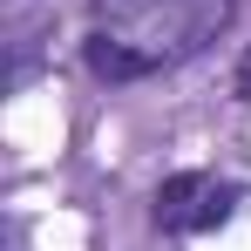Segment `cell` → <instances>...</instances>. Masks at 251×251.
<instances>
[{
  "instance_id": "cell-1",
  "label": "cell",
  "mask_w": 251,
  "mask_h": 251,
  "mask_svg": "<svg viewBox=\"0 0 251 251\" xmlns=\"http://www.w3.org/2000/svg\"><path fill=\"white\" fill-rule=\"evenodd\" d=\"M224 21H231V0H170V7H156V14H150V27H156V34H170V41H163L170 61H176V54H197V48H204Z\"/></svg>"
},
{
  "instance_id": "cell-2",
  "label": "cell",
  "mask_w": 251,
  "mask_h": 251,
  "mask_svg": "<svg viewBox=\"0 0 251 251\" xmlns=\"http://www.w3.org/2000/svg\"><path fill=\"white\" fill-rule=\"evenodd\" d=\"M82 61H88V75L95 82H143V75H156L163 68V54L156 48H136V41H123V34H88L82 41Z\"/></svg>"
},
{
  "instance_id": "cell-3",
  "label": "cell",
  "mask_w": 251,
  "mask_h": 251,
  "mask_svg": "<svg viewBox=\"0 0 251 251\" xmlns=\"http://www.w3.org/2000/svg\"><path fill=\"white\" fill-rule=\"evenodd\" d=\"M210 190H217L210 170H176V176H163V190H156V231H197Z\"/></svg>"
},
{
  "instance_id": "cell-4",
  "label": "cell",
  "mask_w": 251,
  "mask_h": 251,
  "mask_svg": "<svg viewBox=\"0 0 251 251\" xmlns=\"http://www.w3.org/2000/svg\"><path fill=\"white\" fill-rule=\"evenodd\" d=\"M231 88H238V102H251V48H245V61H238V82Z\"/></svg>"
}]
</instances>
